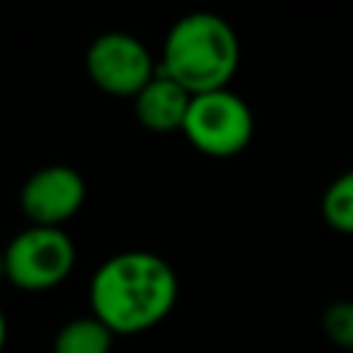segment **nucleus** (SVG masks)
<instances>
[{
	"mask_svg": "<svg viewBox=\"0 0 353 353\" xmlns=\"http://www.w3.org/2000/svg\"><path fill=\"white\" fill-rule=\"evenodd\" d=\"M179 279L152 251H121L105 259L88 287L94 317L110 334H141L154 328L176 303Z\"/></svg>",
	"mask_w": 353,
	"mask_h": 353,
	"instance_id": "nucleus-1",
	"label": "nucleus"
},
{
	"mask_svg": "<svg viewBox=\"0 0 353 353\" xmlns=\"http://www.w3.org/2000/svg\"><path fill=\"white\" fill-rule=\"evenodd\" d=\"M237 63L240 41L234 28L218 14L196 11L171 25L157 72L171 77L190 97H199L226 88Z\"/></svg>",
	"mask_w": 353,
	"mask_h": 353,
	"instance_id": "nucleus-2",
	"label": "nucleus"
},
{
	"mask_svg": "<svg viewBox=\"0 0 353 353\" xmlns=\"http://www.w3.org/2000/svg\"><path fill=\"white\" fill-rule=\"evenodd\" d=\"M182 132L207 157H234L254 135V116L243 97L221 88L190 99Z\"/></svg>",
	"mask_w": 353,
	"mask_h": 353,
	"instance_id": "nucleus-3",
	"label": "nucleus"
},
{
	"mask_svg": "<svg viewBox=\"0 0 353 353\" xmlns=\"http://www.w3.org/2000/svg\"><path fill=\"white\" fill-rule=\"evenodd\" d=\"M77 251L63 229L28 226L3 251L6 279L25 292H44L58 287L74 268Z\"/></svg>",
	"mask_w": 353,
	"mask_h": 353,
	"instance_id": "nucleus-4",
	"label": "nucleus"
},
{
	"mask_svg": "<svg viewBox=\"0 0 353 353\" xmlns=\"http://www.w3.org/2000/svg\"><path fill=\"white\" fill-rule=\"evenodd\" d=\"M85 72L99 91L135 99L141 88L157 74V63L141 39L113 30L91 41L85 52Z\"/></svg>",
	"mask_w": 353,
	"mask_h": 353,
	"instance_id": "nucleus-5",
	"label": "nucleus"
},
{
	"mask_svg": "<svg viewBox=\"0 0 353 353\" xmlns=\"http://www.w3.org/2000/svg\"><path fill=\"white\" fill-rule=\"evenodd\" d=\"M85 201V182L69 165H47L30 174L22 185L19 204L30 226L61 229Z\"/></svg>",
	"mask_w": 353,
	"mask_h": 353,
	"instance_id": "nucleus-6",
	"label": "nucleus"
},
{
	"mask_svg": "<svg viewBox=\"0 0 353 353\" xmlns=\"http://www.w3.org/2000/svg\"><path fill=\"white\" fill-rule=\"evenodd\" d=\"M190 99L193 97L182 85H176L171 77L157 72L132 102H135L138 121L149 132H174V130H182Z\"/></svg>",
	"mask_w": 353,
	"mask_h": 353,
	"instance_id": "nucleus-7",
	"label": "nucleus"
},
{
	"mask_svg": "<svg viewBox=\"0 0 353 353\" xmlns=\"http://www.w3.org/2000/svg\"><path fill=\"white\" fill-rule=\"evenodd\" d=\"M110 347L113 334L94 314L69 320L66 325H61L52 342V353H110Z\"/></svg>",
	"mask_w": 353,
	"mask_h": 353,
	"instance_id": "nucleus-8",
	"label": "nucleus"
},
{
	"mask_svg": "<svg viewBox=\"0 0 353 353\" xmlns=\"http://www.w3.org/2000/svg\"><path fill=\"white\" fill-rule=\"evenodd\" d=\"M320 212L331 229H336L342 234H353V168L339 174L325 188Z\"/></svg>",
	"mask_w": 353,
	"mask_h": 353,
	"instance_id": "nucleus-9",
	"label": "nucleus"
},
{
	"mask_svg": "<svg viewBox=\"0 0 353 353\" xmlns=\"http://www.w3.org/2000/svg\"><path fill=\"white\" fill-rule=\"evenodd\" d=\"M323 334L345 350H353V301H334L323 312Z\"/></svg>",
	"mask_w": 353,
	"mask_h": 353,
	"instance_id": "nucleus-10",
	"label": "nucleus"
},
{
	"mask_svg": "<svg viewBox=\"0 0 353 353\" xmlns=\"http://www.w3.org/2000/svg\"><path fill=\"white\" fill-rule=\"evenodd\" d=\"M6 336H8V323H6V314L0 309V350L6 347Z\"/></svg>",
	"mask_w": 353,
	"mask_h": 353,
	"instance_id": "nucleus-11",
	"label": "nucleus"
},
{
	"mask_svg": "<svg viewBox=\"0 0 353 353\" xmlns=\"http://www.w3.org/2000/svg\"><path fill=\"white\" fill-rule=\"evenodd\" d=\"M6 279V262H3V251H0V281Z\"/></svg>",
	"mask_w": 353,
	"mask_h": 353,
	"instance_id": "nucleus-12",
	"label": "nucleus"
}]
</instances>
